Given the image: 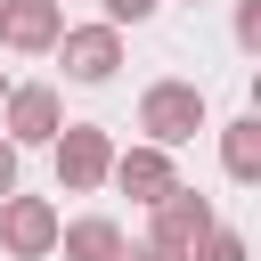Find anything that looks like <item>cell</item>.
Masks as SVG:
<instances>
[{
  "label": "cell",
  "mask_w": 261,
  "mask_h": 261,
  "mask_svg": "<svg viewBox=\"0 0 261 261\" xmlns=\"http://www.w3.org/2000/svg\"><path fill=\"white\" fill-rule=\"evenodd\" d=\"M139 130H147V147H188L196 130H204V90L196 82H155L147 98H139Z\"/></svg>",
  "instance_id": "obj_1"
},
{
  "label": "cell",
  "mask_w": 261,
  "mask_h": 261,
  "mask_svg": "<svg viewBox=\"0 0 261 261\" xmlns=\"http://www.w3.org/2000/svg\"><path fill=\"white\" fill-rule=\"evenodd\" d=\"M0 122H8V147H49V139L65 130V98H57L49 82H16V90L0 98Z\"/></svg>",
  "instance_id": "obj_2"
},
{
  "label": "cell",
  "mask_w": 261,
  "mask_h": 261,
  "mask_svg": "<svg viewBox=\"0 0 261 261\" xmlns=\"http://www.w3.org/2000/svg\"><path fill=\"white\" fill-rule=\"evenodd\" d=\"M0 253L8 261L57 253V204L49 196H0Z\"/></svg>",
  "instance_id": "obj_3"
},
{
  "label": "cell",
  "mask_w": 261,
  "mask_h": 261,
  "mask_svg": "<svg viewBox=\"0 0 261 261\" xmlns=\"http://www.w3.org/2000/svg\"><path fill=\"white\" fill-rule=\"evenodd\" d=\"M49 147H57V179H65V188H98V179L114 171V139H106L98 122H65Z\"/></svg>",
  "instance_id": "obj_4"
},
{
  "label": "cell",
  "mask_w": 261,
  "mask_h": 261,
  "mask_svg": "<svg viewBox=\"0 0 261 261\" xmlns=\"http://www.w3.org/2000/svg\"><path fill=\"white\" fill-rule=\"evenodd\" d=\"M57 57H65V82H106L122 65V33L114 24H65L57 33Z\"/></svg>",
  "instance_id": "obj_5"
},
{
  "label": "cell",
  "mask_w": 261,
  "mask_h": 261,
  "mask_svg": "<svg viewBox=\"0 0 261 261\" xmlns=\"http://www.w3.org/2000/svg\"><path fill=\"white\" fill-rule=\"evenodd\" d=\"M204 228H212V204H204L196 188H171L163 204H147V245H179V253H188Z\"/></svg>",
  "instance_id": "obj_6"
},
{
  "label": "cell",
  "mask_w": 261,
  "mask_h": 261,
  "mask_svg": "<svg viewBox=\"0 0 261 261\" xmlns=\"http://www.w3.org/2000/svg\"><path fill=\"white\" fill-rule=\"evenodd\" d=\"M57 33H65V8L57 0H0V41L8 49H57Z\"/></svg>",
  "instance_id": "obj_7"
},
{
  "label": "cell",
  "mask_w": 261,
  "mask_h": 261,
  "mask_svg": "<svg viewBox=\"0 0 261 261\" xmlns=\"http://www.w3.org/2000/svg\"><path fill=\"white\" fill-rule=\"evenodd\" d=\"M122 196H139V204H163L171 188H179V171H171V155L163 147H130V155H114V171H106Z\"/></svg>",
  "instance_id": "obj_8"
},
{
  "label": "cell",
  "mask_w": 261,
  "mask_h": 261,
  "mask_svg": "<svg viewBox=\"0 0 261 261\" xmlns=\"http://www.w3.org/2000/svg\"><path fill=\"white\" fill-rule=\"evenodd\" d=\"M57 253L65 261H122L130 245H122V228L106 212H90V220H57Z\"/></svg>",
  "instance_id": "obj_9"
},
{
  "label": "cell",
  "mask_w": 261,
  "mask_h": 261,
  "mask_svg": "<svg viewBox=\"0 0 261 261\" xmlns=\"http://www.w3.org/2000/svg\"><path fill=\"white\" fill-rule=\"evenodd\" d=\"M220 163H228V179H261V122L253 114H237L220 130Z\"/></svg>",
  "instance_id": "obj_10"
},
{
  "label": "cell",
  "mask_w": 261,
  "mask_h": 261,
  "mask_svg": "<svg viewBox=\"0 0 261 261\" xmlns=\"http://www.w3.org/2000/svg\"><path fill=\"white\" fill-rule=\"evenodd\" d=\"M188 261H245V237H237V228H220V220H212V228H204V237H196V245H188Z\"/></svg>",
  "instance_id": "obj_11"
},
{
  "label": "cell",
  "mask_w": 261,
  "mask_h": 261,
  "mask_svg": "<svg viewBox=\"0 0 261 261\" xmlns=\"http://www.w3.org/2000/svg\"><path fill=\"white\" fill-rule=\"evenodd\" d=\"M155 8H163V0H106V24L122 33V24H139V16H155Z\"/></svg>",
  "instance_id": "obj_12"
},
{
  "label": "cell",
  "mask_w": 261,
  "mask_h": 261,
  "mask_svg": "<svg viewBox=\"0 0 261 261\" xmlns=\"http://www.w3.org/2000/svg\"><path fill=\"white\" fill-rule=\"evenodd\" d=\"M237 41H245V49L261 41V0H245V8H237Z\"/></svg>",
  "instance_id": "obj_13"
},
{
  "label": "cell",
  "mask_w": 261,
  "mask_h": 261,
  "mask_svg": "<svg viewBox=\"0 0 261 261\" xmlns=\"http://www.w3.org/2000/svg\"><path fill=\"white\" fill-rule=\"evenodd\" d=\"M122 261H188L179 245H139V253H122Z\"/></svg>",
  "instance_id": "obj_14"
},
{
  "label": "cell",
  "mask_w": 261,
  "mask_h": 261,
  "mask_svg": "<svg viewBox=\"0 0 261 261\" xmlns=\"http://www.w3.org/2000/svg\"><path fill=\"white\" fill-rule=\"evenodd\" d=\"M0 196H16V147L0 139Z\"/></svg>",
  "instance_id": "obj_15"
},
{
  "label": "cell",
  "mask_w": 261,
  "mask_h": 261,
  "mask_svg": "<svg viewBox=\"0 0 261 261\" xmlns=\"http://www.w3.org/2000/svg\"><path fill=\"white\" fill-rule=\"evenodd\" d=\"M0 98H8V73H0Z\"/></svg>",
  "instance_id": "obj_16"
}]
</instances>
